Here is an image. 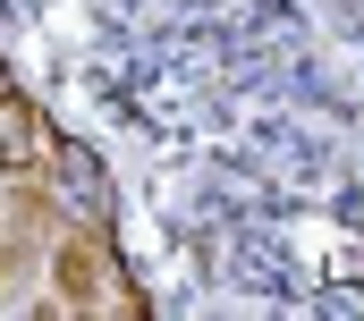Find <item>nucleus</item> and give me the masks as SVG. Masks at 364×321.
<instances>
[{
  "label": "nucleus",
  "mask_w": 364,
  "mask_h": 321,
  "mask_svg": "<svg viewBox=\"0 0 364 321\" xmlns=\"http://www.w3.org/2000/svg\"><path fill=\"white\" fill-rule=\"evenodd\" d=\"M60 296H68V313H144V296L136 288H119V262L102 254L93 237H68V254H60Z\"/></svg>",
  "instance_id": "nucleus-1"
}]
</instances>
